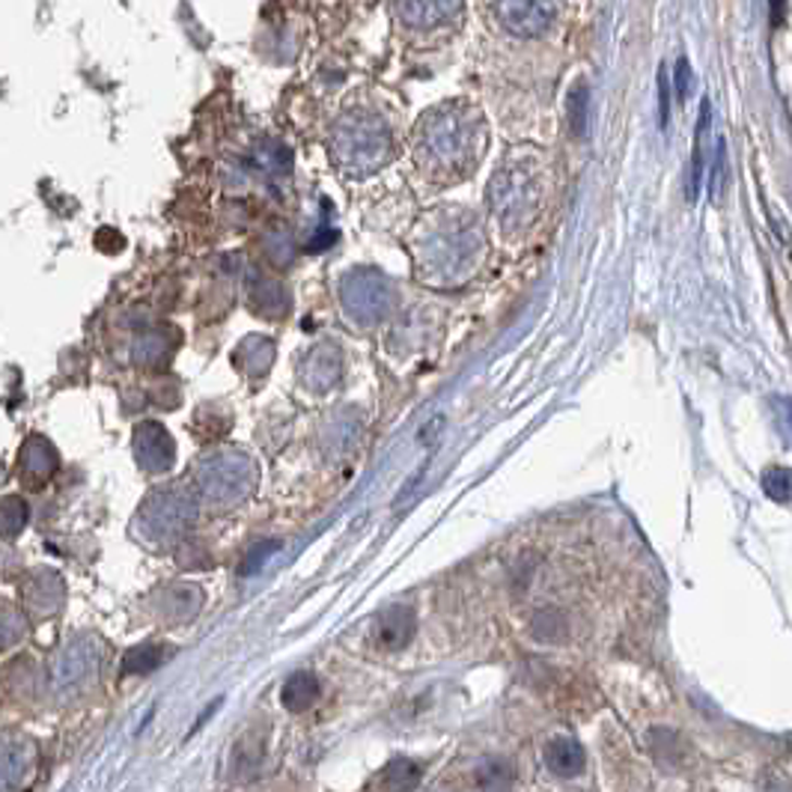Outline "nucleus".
<instances>
[{
	"instance_id": "15",
	"label": "nucleus",
	"mask_w": 792,
	"mask_h": 792,
	"mask_svg": "<svg viewBox=\"0 0 792 792\" xmlns=\"http://www.w3.org/2000/svg\"><path fill=\"white\" fill-rule=\"evenodd\" d=\"M766 3H769L771 27H781L783 18H787V0H766Z\"/></svg>"
},
{
	"instance_id": "4",
	"label": "nucleus",
	"mask_w": 792,
	"mask_h": 792,
	"mask_svg": "<svg viewBox=\"0 0 792 792\" xmlns=\"http://www.w3.org/2000/svg\"><path fill=\"white\" fill-rule=\"evenodd\" d=\"M545 759H548V769L560 778H576L584 771V751L572 739H555L545 751Z\"/></svg>"
},
{
	"instance_id": "5",
	"label": "nucleus",
	"mask_w": 792,
	"mask_h": 792,
	"mask_svg": "<svg viewBox=\"0 0 792 792\" xmlns=\"http://www.w3.org/2000/svg\"><path fill=\"white\" fill-rule=\"evenodd\" d=\"M709 123H713V104L703 99L701 120H697V132H694V149H691V176H689V200L694 203L701 194L703 182V149H706V135H709Z\"/></svg>"
},
{
	"instance_id": "8",
	"label": "nucleus",
	"mask_w": 792,
	"mask_h": 792,
	"mask_svg": "<svg viewBox=\"0 0 792 792\" xmlns=\"http://www.w3.org/2000/svg\"><path fill=\"white\" fill-rule=\"evenodd\" d=\"M763 492H766L771 500H778V504L792 500V468L771 465L769 471L763 474Z\"/></svg>"
},
{
	"instance_id": "1",
	"label": "nucleus",
	"mask_w": 792,
	"mask_h": 792,
	"mask_svg": "<svg viewBox=\"0 0 792 792\" xmlns=\"http://www.w3.org/2000/svg\"><path fill=\"white\" fill-rule=\"evenodd\" d=\"M477 123L474 111L468 104H444L435 113H430V120H423V149L426 156L438 159L447 164L465 161L471 156V140H474Z\"/></svg>"
},
{
	"instance_id": "11",
	"label": "nucleus",
	"mask_w": 792,
	"mask_h": 792,
	"mask_svg": "<svg viewBox=\"0 0 792 792\" xmlns=\"http://www.w3.org/2000/svg\"><path fill=\"white\" fill-rule=\"evenodd\" d=\"M727 182H730V170H727V147H725V140H718V152H715V164H713V200L715 203L725 197Z\"/></svg>"
},
{
	"instance_id": "12",
	"label": "nucleus",
	"mask_w": 792,
	"mask_h": 792,
	"mask_svg": "<svg viewBox=\"0 0 792 792\" xmlns=\"http://www.w3.org/2000/svg\"><path fill=\"white\" fill-rule=\"evenodd\" d=\"M277 548H281V543H277V540H269V543H262L260 548H253V552L248 555V564L238 566V576H250V572H253L257 566L265 564V557L272 555V552H277Z\"/></svg>"
},
{
	"instance_id": "3",
	"label": "nucleus",
	"mask_w": 792,
	"mask_h": 792,
	"mask_svg": "<svg viewBox=\"0 0 792 792\" xmlns=\"http://www.w3.org/2000/svg\"><path fill=\"white\" fill-rule=\"evenodd\" d=\"M396 15L414 34H438L459 22L462 0H396Z\"/></svg>"
},
{
	"instance_id": "2",
	"label": "nucleus",
	"mask_w": 792,
	"mask_h": 792,
	"mask_svg": "<svg viewBox=\"0 0 792 792\" xmlns=\"http://www.w3.org/2000/svg\"><path fill=\"white\" fill-rule=\"evenodd\" d=\"M492 18L516 39H540L560 18L564 0H488Z\"/></svg>"
},
{
	"instance_id": "7",
	"label": "nucleus",
	"mask_w": 792,
	"mask_h": 792,
	"mask_svg": "<svg viewBox=\"0 0 792 792\" xmlns=\"http://www.w3.org/2000/svg\"><path fill=\"white\" fill-rule=\"evenodd\" d=\"M283 703H286V709H293V713H301L307 706H313V701L319 697V682L317 677H310V673H295L281 691Z\"/></svg>"
},
{
	"instance_id": "10",
	"label": "nucleus",
	"mask_w": 792,
	"mask_h": 792,
	"mask_svg": "<svg viewBox=\"0 0 792 792\" xmlns=\"http://www.w3.org/2000/svg\"><path fill=\"white\" fill-rule=\"evenodd\" d=\"M164 661V649H152V646H144V649H132L125 656V673H149L156 670Z\"/></svg>"
},
{
	"instance_id": "14",
	"label": "nucleus",
	"mask_w": 792,
	"mask_h": 792,
	"mask_svg": "<svg viewBox=\"0 0 792 792\" xmlns=\"http://www.w3.org/2000/svg\"><path fill=\"white\" fill-rule=\"evenodd\" d=\"M673 84H677V99L679 102H685L691 92V66L685 57H679L677 60V69H673Z\"/></svg>"
},
{
	"instance_id": "13",
	"label": "nucleus",
	"mask_w": 792,
	"mask_h": 792,
	"mask_svg": "<svg viewBox=\"0 0 792 792\" xmlns=\"http://www.w3.org/2000/svg\"><path fill=\"white\" fill-rule=\"evenodd\" d=\"M658 120H661V128H668L670 123V84H668V72L661 66L658 72Z\"/></svg>"
},
{
	"instance_id": "6",
	"label": "nucleus",
	"mask_w": 792,
	"mask_h": 792,
	"mask_svg": "<svg viewBox=\"0 0 792 792\" xmlns=\"http://www.w3.org/2000/svg\"><path fill=\"white\" fill-rule=\"evenodd\" d=\"M411 632H414V617H411V611H403V608L387 611L385 617H382V622H379V641H382L387 649L406 646Z\"/></svg>"
},
{
	"instance_id": "9",
	"label": "nucleus",
	"mask_w": 792,
	"mask_h": 792,
	"mask_svg": "<svg viewBox=\"0 0 792 792\" xmlns=\"http://www.w3.org/2000/svg\"><path fill=\"white\" fill-rule=\"evenodd\" d=\"M587 102H590L587 84L578 81L576 90L569 92V123H572V132H576V135H584V128H587Z\"/></svg>"
}]
</instances>
